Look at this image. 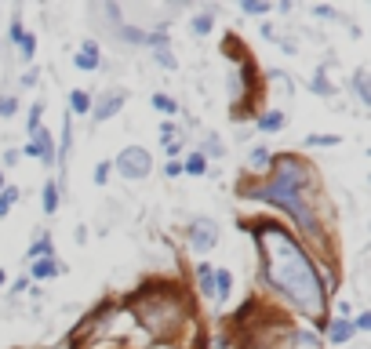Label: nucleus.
<instances>
[{"mask_svg":"<svg viewBox=\"0 0 371 349\" xmlns=\"http://www.w3.org/2000/svg\"><path fill=\"white\" fill-rule=\"evenodd\" d=\"M247 164H252V168H266L269 164V153L266 149H252V153H247Z\"/></svg>","mask_w":371,"mask_h":349,"instance_id":"nucleus-18","label":"nucleus"},{"mask_svg":"<svg viewBox=\"0 0 371 349\" xmlns=\"http://www.w3.org/2000/svg\"><path fill=\"white\" fill-rule=\"evenodd\" d=\"M302 186H306V171L295 164V161H284L281 168H276L273 182L262 189V200H273L276 208H288L302 230H313V215L306 211V200H302Z\"/></svg>","mask_w":371,"mask_h":349,"instance_id":"nucleus-2","label":"nucleus"},{"mask_svg":"<svg viewBox=\"0 0 371 349\" xmlns=\"http://www.w3.org/2000/svg\"><path fill=\"white\" fill-rule=\"evenodd\" d=\"M44 211H58V186L55 182H44Z\"/></svg>","mask_w":371,"mask_h":349,"instance_id":"nucleus-12","label":"nucleus"},{"mask_svg":"<svg viewBox=\"0 0 371 349\" xmlns=\"http://www.w3.org/2000/svg\"><path fill=\"white\" fill-rule=\"evenodd\" d=\"M120 106H124V91L102 95V99L95 102V120H109V117H117V113H120Z\"/></svg>","mask_w":371,"mask_h":349,"instance_id":"nucleus-6","label":"nucleus"},{"mask_svg":"<svg viewBox=\"0 0 371 349\" xmlns=\"http://www.w3.org/2000/svg\"><path fill=\"white\" fill-rule=\"evenodd\" d=\"M157 62H161V66H168V70H175V58H171V51H157Z\"/></svg>","mask_w":371,"mask_h":349,"instance_id":"nucleus-26","label":"nucleus"},{"mask_svg":"<svg viewBox=\"0 0 371 349\" xmlns=\"http://www.w3.org/2000/svg\"><path fill=\"white\" fill-rule=\"evenodd\" d=\"M55 273H58V266H55V259H51V255L33 259V276H37V280H48V276H55Z\"/></svg>","mask_w":371,"mask_h":349,"instance_id":"nucleus-9","label":"nucleus"},{"mask_svg":"<svg viewBox=\"0 0 371 349\" xmlns=\"http://www.w3.org/2000/svg\"><path fill=\"white\" fill-rule=\"evenodd\" d=\"M247 15H266L269 11V4H262V0H244V4H240Z\"/></svg>","mask_w":371,"mask_h":349,"instance_id":"nucleus-19","label":"nucleus"},{"mask_svg":"<svg viewBox=\"0 0 371 349\" xmlns=\"http://www.w3.org/2000/svg\"><path fill=\"white\" fill-rule=\"evenodd\" d=\"M190 240H193V251H211L215 244H219V226H215L211 218H197L193 226H190Z\"/></svg>","mask_w":371,"mask_h":349,"instance_id":"nucleus-4","label":"nucleus"},{"mask_svg":"<svg viewBox=\"0 0 371 349\" xmlns=\"http://www.w3.org/2000/svg\"><path fill=\"white\" fill-rule=\"evenodd\" d=\"M73 62H77V70H99V48H95V41H84Z\"/></svg>","mask_w":371,"mask_h":349,"instance_id":"nucleus-7","label":"nucleus"},{"mask_svg":"<svg viewBox=\"0 0 371 349\" xmlns=\"http://www.w3.org/2000/svg\"><path fill=\"white\" fill-rule=\"evenodd\" d=\"M0 284H4V273H0Z\"/></svg>","mask_w":371,"mask_h":349,"instance_id":"nucleus-29","label":"nucleus"},{"mask_svg":"<svg viewBox=\"0 0 371 349\" xmlns=\"http://www.w3.org/2000/svg\"><path fill=\"white\" fill-rule=\"evenodd\" d=\"M259 251L266 262V276L276 291H284L306 316H324L328 309V291L313 269V262L306 259V251L295 244V237H288L276 226H262L259 230Z\"/></svg>","mask_w":371,"mask_h":349,"instance_id":"nucleus-1","label":"nucleus"},{"mask_svg":"<svg viewBox=\"0 0 371 349\" xmlns=\"http://www.w3.org/2000/svg\"><path fill=\"white\" fill-rule=\"evenodd\" d=\"M306 146H338V139L335 135H309Z\"/></svg>","mask_w":371,"mask_h":349,"instance_id":"nucleus-22","label":"nucleus"},{"mask_svg":"<svg viewBox=\"0 0 371 349\" xmlns=\"http://www.w3.org/2000/svg\"><path fill=\"white\" fill-rule=\"evenodd\" d=\"M117 171L124 178H146L153 171V161H149V153L142 146H128V149L117 156Z\"/></svg>","mask_w":371,"mask_h":349,"instance_id":"nucleus-3","label":"nucleus"},{"mask_svg":"<svg viewBox=\"0 0 371 349\" xmlns=\"http://www.w3.org/2000/svg\"><path fill=\"white\" fill-rule=\"evenodd\" d=\"M70 109H73V113H87V109H91V99H87L84 91H73V95H70Z\"/></svg>","mask_w":371,"mask_h":349,"instance_id":"nucleus-13","label":"nucleus"},{"mask_svg":"<svg viewBox=\"0 0 371 349\" xmlns=\"http://www.w3.org/2000/svg\"><path fill=\"white\" fill-rule=\"evenodd\" d=\"M200 291L204 295H215V269L211 266H200Z\"/></svg>","mask_w":371,"mask_h":349,"instance_id":"nucleus-14","label":"nucleus"},{"mask_svg":"<svg viewBox=\"0 0 371 349\" xmlns=\"http://www.w3.org/2000/svg\"><path fill=\"white\" fill-rule=\"evenodd\" d=\"M18 200V189H4V193H0V218H4L8 211H11V204Z\"/></svg>","mask_w":371,"mask_h":349,"instance_id":"nucleus-16","label":"nucleus"},{"mask_svg":"<svg viewBox=\"0 0 371 349\" xmlns=\"http://www.w3.org/2000/svg\"><path fill=\"white\" fill-rule=\"evenodd\" d=\"M367 328H371V313H360L353 321V331H367Z\"/></svg>","mask_w":371,"mask_h":349,"instance_id":"nucleus-25","label":"nucleus"},{"mask_svg":"<svg viewBox=\"0 0 371 349\" xmlns=\"http://www.w3.org/2000/svg\"><path fill=\"white\" fill-rule=\"evenodd\" d=\"M153 106H157L161 113H175V109H178V106L168 99V95H153Z\"/></svg>","mask_w":371,"mask_h":349,"instance_id":"nucleus-20","label":"nucleus"},{"mask_svg":"<svg viewBox=\"0 0 371 349\" xmlns=\"http://www.w3.org/2000/svg\"><path fill=\"white\" fill-rule=\"evenodd\" d=\"M204 156L200 153H190V156H186V171H190V175H204Z\"/></svg>","mask_w":371,"mask_h":349,"instance_id":"nucleus-15","label":"nucleus"},{"mask_svg":"<svg viewBox=\"0 0 371 349\" xmlns=\"http://www.w3.org/2000/svg\"><path fill=\"white\" fill-rule=\"evenodd\" d=\"M193 33H197V37H204V33H211V15H208V11L193 18Z\"/></svg>","mask_w":371,"mask_h":349,"instance_id":"nucleus-17","label":"nucleus"},{"mask_svg":"<svg viewBox=\"0 0 371 349\" xmlns=\"http://www.w3.org/2000/svg\"><path fill=\"white\" fill-rule=\"evenodd\" d=\"M22 153H26V156H41L48 168L55 164V156H58V153H55V139H51L48 131H33V139H29V146H22Z\"/></svg>","mask_w":371,"mask_h":349,"instance_id":"nucleus-5","label":"nucleus"},{"mask_svg":"<svg viewBox=\"0 0 371 349\" xmlns=\"http://www.w3.org/2000/svg\"><path fill=\"white\" fill-rule=\"evenodd\" d=\"M41 113H44V106H41V102H37L33 109H29V135L41 131Z\"/></svg>","mask_w":371,"mask_h":349,"instance_id":"nucleus-21","label":"nucleus"},{"mask_svg":"<svg viewBox=\"0 0 371 349\" xmlns=\"http://www.w3.org/2000/svg\"><path fill=\"white\" fill-rule=\"evenodd\" d=\"M11 113H15V99L4 95V99H0V117H11Z\"/></svg>","mask_w":371,"mask_h":349,"instance_id":"nucleus-23","label":"nucleus"},{"mask_svg":"<svg viewBox=\"0 0 371 349\" xmlns=\"http://www.w3.org/2000/svg\"><path fill=\"white\" fill-rule=\"evenodd\" d=\"M230 291H233V276H230L226 269H215V295H219V299H230Z\"/></svg>","mask_w":371,"mask_h":349,"instance_id":"nucleus-10","label":"nucleus"},{"mask_svg":"<svg viewBox=\"0 0 371 349\" xmlns=\"http://www.w3.org/2000/svg\"><path fill=\"white\" fill-rule=\"evenodd\" d=\"M164 175H171V178H175V175H182V164H168V168H164Z\"/></svg>","mask_w":371,"mask_h":349,"instance_id":"nucleus-27","label":"nucleus"},{"mask_svg":"<svg viewBox=\"0 0 371 349\" xmlns=\"http://www.w3.org/2000/svg\"><path fill=\"white\" fill-rule=\"evenodd\" d=\"M95 182H99V186H106V182H109V164H106V161L95 168Z\"/></svg>","mask_w":371,"mask_h":349,"instance_id":"nucleus-24","label":"nucleus"},{"mask_svg":"<svg viewBox=\"0 0 371 349\" xmlns=\"http://www.w3.org/2000/svg\"><path fill=\"white\" fill-rule=\"evenodd\" d=\"M0 193H4V171H0Z\"/></svg>","mask_w":371,"mask_h":349,"instance_id":"nucleus-28","label":"nucleus"},{"mask_svg":"<svg viewBox=\"0 0 371 349\" xmlns=\"http://www.w3.org/2000/svg\"><path fill=\"white\" fill-rule=\"evenodd\" d=\"M328 335H331L335 345H343V342L353 338V324H350V321H331V331H328Z\"/></svg>","mask_w":371,"mask_h":349,"instance_id":"nucleus-8","label":"nucleus"},{"mask_svg":"<svg viewBox=\"0 0 371 349\" xmlns=\"http://www.w3.org/2000/svg\"><path fill=\"white\" fill-rule=\"evenodd\" d=\"M259 128H262V131H281V128H284V113H276V109L266 113V117L259 120Z\"/></svg>","mask_w":371,"mask_h":349,"instance_id":"nucleus-11","label":"nucleus"}]
</instances>
